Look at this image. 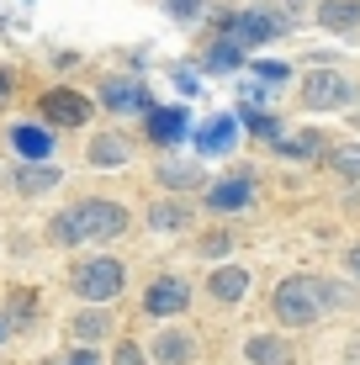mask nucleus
Instances as JSON below:
<instances>
[{
    "label": "nucleus",
    "instance_id": "1",
    "mask_svg": "<svg viewBox=\"0 0 360 365\" xmlns=\"http://www.w3.org/2000/svg\"><path fill=\"white\" fill-rule=\"evenodd\" d=\"M128 233V207L111 196H85L69 201L64 212L48 217V244L58 249H80V244H106V238Z\"/></svg>",
    "mask_w": 360,
    "mask_h": 365
},
{
    "label": "nucleus",
    "instance_id": "2",
    "mask_svg": "<svg viewBox=\"0 0 360 365\" xmlns=\"http://www.w3.org/2000/svg\"><path fill=\"white\" fill-rule=\"evenodd\" d=\"M74 297L85 302V307H106L111 297H122V286H128V265L111 255H91L85 265H74Z\"/></svg>",
    "mask_w": 360,
    "mask_h": 365
},
{
    "label": "nucleus",
    "instance_id": "3",
    "mask_svg": "<svg viewBox=\"0 0 360 365\" xmlns=\"http://www.w3.org/2000/svg\"><path fill=\"white\" fill-rule=\"evenodd\" d=\"M276 323L281 329H313L318 323V297H313V275H287V281L276 286Z\"/></svg>",
    "mask_w": 360,
    "mask_h": 365
},
{
    "label": "nucleus",
    "instance_id": "4",
    "mask_svg": "<svg viewBox=\"0 0 360 365\" xmlns=\"http://www.w3.org/2000/svg\"><path fill=\"white\" fill-rule=\"evenodd\" d=\"M355 101V80H344L339 69H318L302 80V106L307 111H339Z\"/></svg>",
    "mask_w": 360,
    "mask_h": 365
},
{
    "label": "nucleus",
    "instance_id": "5",
    "mask_svg": "<svg viewBox=\"0 0 360 365\" xmlns=\"http://www.w3.org/2000/svg\"><path fill=\"white\" fill-rule=\"evenodd\" d=\"M37 111H43V128H85L91 122V96L69 91V85H53V91H43Z\"/></svg>",
    "mask_w": 360,
    "mask_h": 365
},
{
    "label": "nucleus",
    "instance_id": "6",
    "mask_svg": "<svg viewBox=\"0 0 360 365\" xmlns=\"http://www.w3.org/2000/svg\"><path fill=\"white\" fill-rule=\"evenodd\" d=\"M185 307H191V281H185V275H159V281H148V292H143L148 318H180Z\"/></svg>",
    "mask_w": 360,
    "mask_h": 365
},
{
    "label": "nucleus",
    "instance_id": "7",
    "mask_svg": "<svg viewBox=\"0 0 360 365\" xmlns=\"http://www.w3.org/2000/svg\"><path fill=\"white\" fill-rule=\"evenodd\" d=\"M254 201V175L239 170V175H222V180L207 185V212H217V217H233V212H244Z\"/></svg>",
    "mask_w": 360,
    "mask_h": 365
},
{
    "label": "nucleus",
    "instance_id": "8",
    "mask_svg": "<svg viewBox=\"0 0 360 365\" xmlns=\"http://www.w3.org/2000/svg\"><path fill=\"white\" fill-rule=\"evenodd\" d=\"M143 133L154 138L159 148H175L191 138V117H185V106H148L143 111Z\"/></svg>",
    "mask_w": 360,
    "mask_h": 365
},
{
    "label": "nucleus",
    "instance_id": "9",
    "mask_svg": "<svg viewBox=\"0 0 360 365\" xmlns=\"http://www.w3.org/2000/svg\"><path fill=\"white\" fill-rule=\"evenodd\" d=\"M222 27H228L222 37H228V43H239V48H259V43H270V37H281L270 11H239V16H228Z\"/></svg>",
    "mask_w": 360,
    "mask_h": 365
},
{
    "label": "nucleus",
    "instance_id": "10",
    "mask_svg": "<svg viewBox=\"0 0 360 365\" xmlns=\"http://www.w3.org/2000/svg\"><path fill=\"white\" fill-rule=\"evenodd\" d=\"M207 297H212L217 307H239V302L250 297V270H244V265H212V275H207Z\"/></svg>",
    "mask_w": 360,
    "mask_h": 365
},
{
    "label": "nucleus",
    "instance_id": "11",
    "mask_svg": "<svg viewBox=\"0 0 360 365\" xmlns=\"http://www.w3.org/2000/svg\"><path fill=\"white\" fill-rule=\"evenodd\" d=\"M101 106L117 111V117H128V111H148V91L138 80H128V74H111V80H101Z\"/></svg>",
    "mask_w": 360,
    "mask_h": 365
},
{
    "label": "nucleus",
    "instance_id": "12",
    "mask_svg": "<svg viewBox=\"0 0 360 365\" xmlns=\"http://www.w3.org/2000/svg\"><path fill=\"white\" fill-rule=\"evenodd\" d=\"M11 180H16V191H21V196H48V191H58L64 170H58L53 159H21Z\"/></svg>",
    "mask_w": 360,
    "mask_h": 365
},
{
    "label": "nucleus",
    "instance_id": "13",
    "mask_svg": "<svg viewBox=\"0 0 360 365\" xmlns=\"http://www.w3.org/2000/svg\"><path fill=\"white\" fill-rule=\"evenodd\" d=\"M133 159V143L122 133H96L91 143H85V165L91 170H122Z\"/></svg>",
    "mask_w": 360,
    "mask_h": 365
},
{
    "label": "nucleus",
    "instance_id": "14",
    "mask_svg": "<svg viewBox=\"0 0 360 365\" xmlns=\"http://www.w3.org/2000/svg\"><path fill=\"white\" fill-rule=\"evenodd\" d=\"M239 143V117H212L196 128V154L202 159H217V154H233Z\"/></svg>",
    "mask_w": 360,
    "mask_h": 365
},
{
    "label": "nucleus",
    "instance_id": "15",
    "mask_svg": "<svg viewBox=\"0 0 360 365\" xmlns=\"http://www.w3.org/2000/svg\"><path fill=\"white\" fill-rule=\"evenodd\" d=\"M148 360H159V365H191L196 360V339L185 329H159L154 344H148Z\"/></svg>",
    "mask_w": 360,
    "mask_h": 365
},
{
    "label": "nucleus",
    "instance_id": "16",
    "mask_svg": "<svg viewBox=\"0 0 360 365\" xmlns=\"http://www.w3.org/2000/svg\"><path fill=\"white\" fill-rule=\"evenodd\" d=\"M244 360H250V365H292L297 344L287 334H254L250 344H244Z\"/></svg>",
    "mask_w": 360,
    "mask_h": 365
},
{
    "label": "nucleus",
    "instance_id": "17",
    "mask_svg": "<svg viewBox=\"0 0 360 365\" xmlns=\"http://www.w3.org/2000/svg\"><path fill=\"white\" fill-rule=\"evenodd\" d=\"M11 148H16L21 159H53V128H43V122H16V128H11Z\"/></svg>",
    "mask_w": 360,
    "mask_h": 365
},
{
    "label": "nucleus",
    "instance_id": "18",
    "mask_svg": "<svg viewBox=\"0 0 360 365\" xmlns=\"http://www.w3.org/2000/svg\"><path fill=\"white\" fill-rule=\"evenodd\" d=\"M154 175H159V185H165V191H175V196H180V191H196V185L207 180L196 159H159Z\"/></svg>",
    "mask_w": 360,
    "mask_h": 365
},
{
    "label": "nucleus",
    "instance_id": "19",
    "mask_svg": "<svg viewBox=\"0 0 360 365\" xmlns=\"http://www.w3.org/2000/svg\"><path fill=\"white\" fill-rule=\"evenodd\" d=\"M148 228L154 233H185L191 228V201H180V196L154 201V207H148Z\"/></svg>",
    "mask_w": 360,
    "mask_h": 365
},
{
    "label": "nucleus",
    "instance_id": "20",
    "mask_svg": "<svg viewBox=\"0 0 360 365\" xmlns=\"http://www.w3.org/2000/svg\"><path fill=\"white\" fill-rule=\"evenodd\" d=\"M106 334H111V312L106 307H80L69 318V339L74 344H101Z\"/></svg>",
    "mask_w": 360,
    "mask_h": 365
},
{
    "label": "nucleus",
    "instance_id": "21",
    "mask_svg": "<svg viewBox=\"0 0 360 365\" xmlns=\"http://www.w3.org/2000/svg\"><path fill=\"white\" fill-rule=\"evenodd\" d=\"M318 21L329 32H360V0H324L318 6Z\"/></svg>",
    "mask_w": 360,
    "mask_h": 365
},
{
    "label": "nucleus",
    "instance_id": "22",
    "mask_svg": "<svg viewBox=\"0 0 360 365\" xmlns=\"http://www.w3.org/2000/svg\"><path fill=\"white\" fill-rule=\"evenodd\" d=\"M318 148H324V138L318 133H297V138H276V154L292 159V165H302V159H313Z\"/></svg>",
    "mask_w": 360,
    "mask_h": 365
},
{
    "label": "nucleus",
    "instance_id": "23",
    "mask_svg": "<svg viewBox=\"0 0 360 365\" xmlns=\"http://www.w3.org/2000/svg\"><path fill=\"white\" fill-rule=\"evenodd\" d=\"M239 122H244V128H250L254 138H270V143L281 138V122L270 117V111H259V106H239Z\"/></svg>",
    "mask_w": 360,
    "mask_h": 365
},
{
    "label": "nucleus",
    "instance_id": "24",
    "mask_svg": "<svg viewBox=\"0 0 360 365\" xmlns=\"http://www.w3.org/2000/svg\"><path fill=\"white\" fill-rule=\"evenodd\" d=\"M313 297H318V307H350V302H355V292H350V286L324 281V275H313Z\"/></svg>",
    "mask_w": 360,
    "mask_h": 365
},
{
    "label": "nucleus",
    "instance_id": "25",
    "mask_svg": "<svg viewBox=\"0 0 360 365\" xmlns=\"http://www.w3.org/2000/svg\"><path fill=\"white\" fill-rule=\"evenodd\" d=\"M244 64V48L228 43V37H217L212 48H207V69H239Z\"/></svg>",
    "mask_w": 360,
    "mask_h": 365
},
{
    "label": "nucleus",
    "instance_id": "26",
    "mask_svg": "<svg viewBox=\"0 0 360 365\" xmlns=\"http://www.w3.org/2000/svg\"><path fill=\"white\" fill-rule=\"evenodd\" d=\"M329 170L344 175V180H360V148L344 143V148H329Z\"/></svg>",
    "mask_w": 360,
    "mask_h": 365
},
{
    "label": "nucleus",
    "instance_id": "27",
    "mask_svg": "<svg viewBox=\"0 0 360 365\" xmlns=\"http://www.w3.org/2000/svg\"><path fill=\"white\" fill-rule=\"evenodd\" d=\"M196 249H202V255H207V259H212V265H217V259H228V255H233V238H228V233L217 228V233H207V238H202V244H196Z\"/></svg>",
    "mask_w": 360,
    "mask_h": 365
},
{
    "label": "nucleus",
    "instance_id": "28",
    "mask_svg": "<svg viewBox=\"0 0 360 365\" xmlns=\"http://www.w3.org/2000/svg\"><path fill=\"white\" fill-rule=\"evenodd\" d=\"M111 365H148V349L133 344V339H122V344L111 349Z\"/></svg>",
    "mask_w": 360,
    "mask_h": 365
},
{
    "label": "nucleus",
    "instance_id": "29",
    "mask_svg": "<svg viewBox=\"0 0 360 365\" xmlns=\"http://www.w3.org/2000/svg\"><path fill=\"white\" fill-rule=\"evenodd\" d=\"M37 312V302H32V292H16L11 297V307H6V318H11V329H16V323H27Z\"/></svg>",
    "mask_w": 360,
    "mask_h": 365
},
{
    "label": "nucleus",
    "instance_id": "30",
    "mask_svg": "<svg viewBox=\"0 0 360 365\" xmlns=\"http://www.w3.org/2000/svg\"><path fill=\"white\" fill-rule=\"evenodd\" d=\"M254 74H259L265 85H287V80H292V69H287V64H276V58H259Z\"/></svg>",
    "mask_w": 360,
    "mask_h": 365
},
{
    "label": "nucleus",
    "instance_id": "31",
    "mask_svg": "<svg viewBox=\"0 0 360 365\" xmlns=\"http://www.w3.org/2000/svg\"><path fill=\"white\" fill-rule=\"evenodd\" d=\"M64 365H101V349H96V344H74Z\"/></svg>",
    "mask_w": 360,
    "mask_h": 365
},
{
    "label": "nucleus",
    "instance_id": "32",
    "mask_svg": "<svg viewBox=\"0 0 360 365\" xmlns=\"http://www.w3.org/2000/svg\"><path fill=\"white\" fill-rule=\"evenodd\" d=\"M196 6H202V0H170V11H175V16H191Z\"/></svg>",
    "mask_w": 360,
    "mask_h": 365
},
{
    "label": "nucleus",
    "instance_id": "33",
    "mask_svg": "<svg viewBox=\"0 0 360 365\" xmlns=\"http://www.w3.org/2000/svg\"><path fill=\"white\" fill-rule=\"evenodd\" d=\"M344 265H350V275L360 281V244H350V255H344Z\"/></svg>",
    "mask_w": 360,
    "mask_h": 365
},
{
    "label": "nucleus",
    "instance_id": "34",
    "mask_svg": "<svg viewBox=\"0 0 360 365\" xmlns=\"http://www.w3.org/2000/svg\"><path fill=\"white\" fill-rule=\"evenodd\" d=\"M11 334H16V329H11V318H6V312H0V344H6Z\"/></svg>",
    "mask_w": 360,
    "mask_h": 365
},
{
    "label": "nucleus",
    "instance_id": "35",
    "mask_svg": "<svg viewBox=\"0 0 360 365\" xmlns=\"http://www.w3.org/2000/svg\"><path fill=\"white\" fill-rule=\"evenodd\" d=\"M6 91H11V80H6V74H0V96H6Z\"/></svg>",
    "mask_w": 360,
    "mask_h": 365
}]
</instances>
